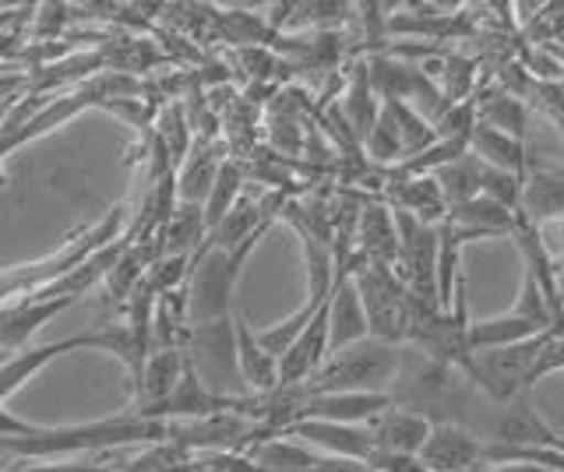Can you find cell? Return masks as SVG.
Instances as JSON below:
<instances>
[{
  "label": "cell",
  "instance_id": "obj_1",
  "mask_svg": "<svg viewBox=\"0 0 564 472\" xmlns=\"http://www.w3.org/2000/svg\"><path fill=\"white\" fill-rule=\"evenodd\" d=\"M170 424L145 419L128 413L93 419V424H64V427H40L32 437H14V441H0V451H11L25 462H53V459H78V454L93 451H117L134 444H166Z\"/></svg>",
  "mask_w": 564,
  "mask_h": 472
},
{
  "label": "cell",
  "instance_id": "obj_2",
  "mask_svg": "<svg viewBox=\"0 0 564 472\" xmlns=\"http://www.w3.org/2000/svg\"><path fill=\"white\" fill-rule=\"evenodd\" d=\"M473 392L476 388L458 366L405 345L402 371L392 388L395 406L431 419V424H466V416L473 413Z\"/></svg>",
  "mask_w": 564,
  "mask_h": 472
},
{
  "label": "cell",
  "instance_id": "obj_3",
  "mask_svg": "<svg viewBox=\"0 0 564 472\" xmlns=\"http://www.w3.org/2000/svg\"><path fill=\"white\" fill-rule=\"evenodd\" d=\"M402 356H405V345L364 339L357 345L332 353L322 371L307 381V388L314 395H322V392H392L395 377L402 371Z\"/></svg>",
  "mask_w": 564,
  "mask_h": 472
},
{
  "label": "cell",
  "instance_id": "obj_4",
  "mask_svg": "<svg viewBox=\"0 0 564 472\" xmlns=\"http://www.w3.org/2000/svg\"><path fill=\"white\" fill-rule=\"evenodd\" d=\"M261 237L247 240L237 251L202 248L191 257V278H187V318H191V325L234 318V289H237L240 268H243V261L251 257V251L258 248Z\"/></svg>",
  "mask_w": 564,
  "mask_h": 472
},
{
  "label": "cell",
  "instance_id": "obj_5",
  "mask_svg": "<svg viewBox=\"0 0 564 472\" xmlns=\"http://www.w3.org/2000/svg\"><path fill=\"white\" fill-rule=\"evenodd\" d=\"M184 353L187 363L194 366V374L205 384V388L226 398H251L240 374V356H237V321L223 318V321H208V325H191L187 339H184Z\"/></svg>",
  "mask_w": 564,
  "mask_h": 472
},
{
  "label": "cell",
  "instance_id": "obj_6",
  "mask_svg": "<svg viewBox=\"0 0 564 472\" xmlns=\"http://www.w3.org/2000/svg\"><path fill=\"white\" fill-rule=\"evenodd\" d=\"M346 272L360 289V300L370 321V339L402 345L410 339V289H405L399 272L364 265V261H352V265H346Z\"/></svg>",
  "mask_w": 564,
  "mask_h": 472
},
{
  "label": "cell",
  "instance_id": "obj_7",
  "mask_svg": "<svg viewBox=\"0 0 564 472\" xmlns=\"http://www.w3.org/2000/svg\"><path fill=\"white\" fill-rule=\"evenodd\" d=\"M416 459L427 472H473L484 465V441L466 424H434Z\"/></svg>",
  "mask_w": 564,
  "mask_h": 472
},
{
  "label": "cell",
  "instance_id": "obj_8",
  "mask_svg": "<svg viewBox=\"0 0 564 472\" xmlns=\"http://www.w3.org/2000/svg\"><path fill=\"white\" fill-rule=\"evenodd\" d=\"M286 437H296L307 448L332 454V459H352L370 462L375 459V433L370 427H349V424H328V419H300L286 430Z\"/></svg>",
  "mask_w": 564,
  "mask_h": 472
},
{
  "label": "cell",
  "instance_id": "obj_9",
  "mask_svg": "<svg viewBox=\"0 0 564 472\" xmlns=\"http://www.w3.org/2000/svg\"><path fill=\"white\" fill-rule=\"evenodd\" d=\"M184 371H187L184 345L152 349L145 366H141V377L134 381V406H131V413L152 419V413L159 406H166L170 395L176 392V384L184 381Z\"/></svg>",
  "mask_w": 564,
  "mask_h": 472
},
{
  "label": "cell",
  "instance_id": "obj_10",
  "mask_svg": "<svg viewBox=\"0 0 564 472\" xmlns=\"http://www.w3.org/2000/svg\"><path fill=\"white\" fill-rule=\"evenodd\" d=\"M67 307H75V300H64V296H22V300L0 307V353L14 356L29 349L35 331Z\"/></svg>",
  "mask_w": 564,
  "mask_h": 472
},
{
  "label": "cell",
  "instance_id": "obj_11",
  "mask_svg": "<svg viewBox=\"0 0 564 472\" xmlns=\"http://www.w3.org/2000/svg\"><path fill=\"white\" fill-rule=\"evenodd\" d=\"M364 261L378 268H399V230L395 212L384 201H364L357 222V254H349L346 265Z\"/></svg>",
  "mask_w": 564,
  "mask_h": 472
},
{
  "label": "cell",
  "instance_id": "obj_12",
  "mask_svg": "<svg viewBox=\"0 0 564 472\" xmlns=\"http://www.w3.org/2000/svg\"><path fill=\"white\" fill-rule=\"evenodd\" d=\"M395 406L392 392H322L307 398L304 419H328V424H349V427H367L375 419Z\"/></svg>",
  "mask_w": 564,
  "mask_h": 472
},
{
  "label": "cell",
  "instance_id": "obj_13",
  "mask_svg": "<svg viewBox=\"0 0 564 472\" xmlns=\"http://www.w3.org/2000/svg\"><path fill=\"white\" fill-rule=\"evenodd\" d=\"M364 339H370V321L360 300V289L352 283V275L339 268V283H335L328 296V349L339 353V349H349Z\"/></svg>",
  "mask_w": 564,
  "mask_h": 472
},
{
  "label": "cell",
  "instance_id": "obj_14",
  "mask_svg": "<svg viewBox=\"0 0 564 472\" xmlns=\"http://www.w3.org/2000/svg\"><path fill=\"white\" fill-rule=\"evenodd\" d=\"M332 349H328V304L314 314V321L307 331L300 336L290 353L279 360V388H296V384H307L322 366L328 363Z\"/></svg>",
  "mask_w": 564,
  "mask_h": 472
},
{
  "label": "cell",
  "instance_id": "obj_15",
  "mask_svg": "<svg viewBox=\"0 0 564 472\" xmlns=\"http://www.w3.org/2000/svg\"><path fill=\"white\" fill-rule=\"evenodd\" d=\"M75 349H96L93 331H82V336L57 339V342H46V345H29V349H22V353L8 356L4 363H0V402H8L14 392H22L25 381L40 374L50 360H57L64 353H75Z\"/></svg>",
  "mask_w": 564,
  "mask_h": 472
},
{
  "label": "cell",
  "instance_id": "obj_16",
  "mask_svg": "<svg viewBox=\"0 0 564 472\" xmlns=\"http://www.w3.org/2000/svg\"><path fill=\"white\" fill-rule=\"evenodd\" d=\"M375 433V454H399V459H416L420 448L427 444L431 437V419H423L402 406L384 409L375 424H367Z\"/></svg>",
  "mask_w": 564,
  "mask_h": 472
},
{
  "label": "cell",
  "instance_id": "obj_17",
  "mask_svg": "<svg viewBox=\"0 0 564 472\" xmlns=\"http://www.w3.org/2000/svg\"><path fill=\"white\" fill-rule=\"evenodd\" d=\"M522 212H511V208L490 201V198H476L469 205H458L448 212L452 230L458 233V240L469 243V240H487V237H511L519 226Z\"/></svg>",
  "mask_w": 564,
  "mask_h": 472
},
{
  "label": "cell",
  "instance_id": "obj_18",
  "mask_svg": "<svg viewBox=\"0 0 564 472\" xmlns=\"http://www.w3.org/2000/svg\"><path fill=\"white\" fill-rule=\"evenodd\" d=\"M384 195L395 212H410L427 226H441L448 219L445 195L434 177H388Z\"/></svg>",
  "mask_w": 564,
  "mask_h": 472
},
{
  "label": "cell",
  "instance_id": "obj_19",
  "mask_svg": "<svg viewBox=\"0 0 564 472\" xmlns=\"http://www.w3.org/2000/svg\"><path fill=\"white\" fill-rule=\"evenodd\" d=\"M237 321V356H240V374L251 395H272L279 392V360L258 342V331L243 314H234Z\"/></svg>",
  "mask_w": 564,
  "mask_h": 472
},
{
  "label": "cell",
  "instance_id": "obj_20",
  "mask_svg": "<svg viewBox=\"0 0 564 472\" xmlns=\"http://www.w3.org/2000/svg\"><path fill=\"white\" fill-rule=\"evenodd\" d=\"M522 216L536 226L564 219V173L561 169H529L522 190Z\"/></svg>",
  "mask_w": 564,
  "mask_h": 472
},
{
  "label": "cell",
  "instance_id": "obj_21",
  "mask_svg": "<svg viewBox=\"0 0 564 472\" xmlns=\"http://www.w3.org/2000/svg\"><path fill=\"white\" fill-rule=\"evenodd\" d=\"M208 240L205 226V208L202 205H176L166 226L159 230V257L176 254V257H194Z\"/></svg>",
  "mask_w": 564,
  "mask_h": 472
},
{
  "label": "cell",
  "instance_id": "obj_22",
  "mask_svg": "<svg viewBox=\"0 0 564 472\" xmlns=\"http://www.w3.org/2000/svg\"><path fill=\"white\" fill-rule=\"evenodd\" d=\"M339 110L346 117V124L357 134V142L364 145L367 134L375 131L378 117H381V99L375 92V85H370V67L367 64H357L352 67V75L346 81V92H343V102Z\"/></svg>",
  "mask_w": 564,
  "mask_h": 472
},
{
  "label": "cell",
  "instance_id": "obj_23",
  "mask_svg": "<svg viewBox=\"0 0 564 472\" xmlns=\"http://www.w3.org/2000/svg\"><path fill=\"white\" fill-rule=\"evenodd\" d=\"M469 152L494 169L529 177V149H525V142H519V138H511V134H501L487 124H476V131L469 138Z\"/></svg>",
  "mask_w": 564,
  "mask_h": 472
},
{
  "label": "cell",
  "instance_id": "obj_24",
  "mask_svg": "<svg viewBox=\"0 0 564 472\" xmlns=\"http://www.w3.org/2000/svg\"><path fill=\"white\" fill-rule=\"evenodd\" d=\"M223 155L212 145H194L191 155L181 163V177H176V198L184 205H205L212 187H216V177L223 169Z\"/></svg>",
  "mask_w": 564,
  "mask_h": 472
},
{
  "label": "cell",
  "instance_id": "obj_25",
  "mask_svg": "<svg viewBox=\"0 0 564 472\" xmlns=\"http://www.w3.org/2000/svg\"><path fill=\"white\" fill-rule=\"evenodd\" d=\"M476 110H480V124L501 131V134L519 138V142H525V138H529V110H525V102L519 96L498 89V85L487 89L484 96H476Z\"/></svg>",
  "mask_w": 564,
  "mask_h": 472
},
{
  "label": "cell",
  "instance_id": "obj_26",
  "mask_svg": "<svg viewBox=\"0 0 564 472\" xmlns=\"http://www.w3.org/2000/svg\"><path fill=\"white\" fill-rule=\"evenodd\" d=\"M434 180L441 187V195H445V205H448V212L458 205H469L484 195L480 190V160H476L473 152H466L458 163H448V166H441L434 173Z\"/></svg>",
  "mask_w": 564,
  "mask_h": 472
},
{
  "label": "cell",
  "instance_id": "obj_27",
  "mask_svg": "<svg viewBox=\"0 0 564 472\" xmlns=\"http://www.w3.org/2000/svg\"><path fill=\"white\" fill-rule=\"evenodd\" d=\"M243 184H247L243 166L234 163V160H226L223 169H219V177H216V187H212L208 201L202 205V208H205V226H208V233L216 230V226L240 205V198H243Z\"/></svg>",
  "mask_w": 564,
  "mask_h": 472
},
{
  "label": "cell",
  "instance_id": "obj_28",
  "mask_svg": "<svg viewBox=\"0 0 564 472\" xmlns=\"http://www.w3.org/2000/svg\"><path fill=\"white\" fill-rule=\"evenodd\" d=\"M325 307V304H322ZM322 307H317V304H304V307H300L296 314H290V318L286 321H279V325H272V328H264V331H258V342L264 345V349H269V353L275 356V360H282V356H286L290 353V345L300 339V336H304V331H307V325L314 321V314L317 310H322Z\"/></svg>",
  "mask_w": 564,
  "mask_h": 472
},
{
  "label": "cell",
  "instance_id": "obj_29",
  "mask_svg": "<svg viewBox=\"0 0 564 472\" xmlns=\"http://www.w3.org/2000/svg\"><path fill=\"white\" fill-rule=\"evenodd\" d=\"M155 138L163 142L170 163H184L187 160V155H191V124H187V117H184L181 107H166L163 110Z\"/></svg>",
  "mask_w": 564,
  "mask_h": 472
},
{
  "label": "cell",
  "instance_id": "obj_30",
  "mask_svg": "<svg viewBox=\"0 0 564 472\" xmlns=\"http://www.w3.org/2000/svg\"><path fill=\"white\" fill-rule=\"evenodd\" d=\"M364 149H367V155H370L375 163H395V160L402 163V160H405V152H402V134H399V128H395V120L388 117L384 102H381L378 124H375V131L367 134Z\"/></svg>",
  "mask_w": 564,
  "mask_h": 472
},
{
  "label": "cell",
  "instance_id": "obj_31",
  "mask_svg": "<svg viewBox=\"0 0 564 472\" xmlns=\"http://www.w3.org/2000/svg\"><path fill=\"white\" fill-rule=\"evenodd\" d=\"M476 124H480V110H476V99L452 102V110L434 124V138H437V142H445V138H473Z\"/></svg>",
  "mask_w": 564,
  "mask_h": 472
},
{
  "label": "cell",
  "instance_id": "obj_32",
  "mask_svg": "<svg viewBox=\"0 0 564 472\" xmlns=\"http://www.w3.org/2000/svg\"><path fill=\"white\" fill-rule=\"evenodd\" d=\"M11 472H123V465H99L85 459H53V462H25L18 459Z\"/></svg>",
  "mask_w": 564,
  "mask_h": 472
},
{
  "label": "cell",
  "instance_id": "obj_33",
  "mask_svg": "<svg viewBox=\"0 0 564 472\" xmlns=\"http://www.w3.org/2000/svg\"><path fill=\"white\" fill-rule=\"evenodd\" d=\"M43 424H29V419L22 416H14L4 402H0V441H14V437H32V433H40Z\"/></svg>",
  "mask_w": 564,
  "mask_h": 472
},
{
  "label": "cell",
  "instance_id": "obj_34",
  "mask_svg": "<svg viewBox=\"0 0 564 472\" xmlns=\"http://www.w3.org/2000/svg\"><path fill=\"white\" fill-rule=\"evenodd\" d=\"M43 14H35V19H40V36L43 40H53V36H57V32H61V25L67 22V4H43L40 8Z\"/></svg>",
  "mask_w": 564,
  "mask_h": 472
},
{
  "label": "cell",
  "instance_id": "obj_35",
  "mask_svg": "<svg viewBox=\"0 0 564 472\" xmlns=\"http://www.w3.org/2000/svg\"><path fill=\"white\" fill-rule=\"evenodd\" d=\"M540 230H543V240H546V251L564 254V219L551 222V226H540Z\"/></svg>",
  "mask_w": 564,
  "mask_h": 472
}]
</instances>
